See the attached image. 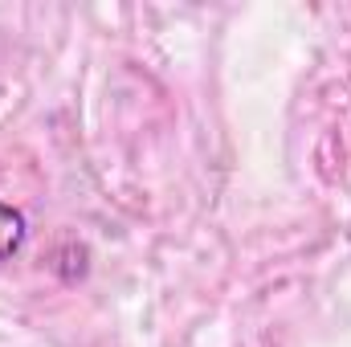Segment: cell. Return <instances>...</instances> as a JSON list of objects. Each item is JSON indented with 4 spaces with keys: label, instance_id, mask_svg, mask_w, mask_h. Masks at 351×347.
<instances>
[{
    "label": "cell",
    "instance_id": "1",
    "mask_svg": "<svg viewBox=\"0 0 351 347\" xmlns=\"http://www.w3.org/2000/svg\"><path fill=\"white\" fill-rule=\"evenodd\" d=\"M25 237H29V221H25V213L0 200V261L16 258L21 246H25Z\"/></svg>",
    "mask_w": 351,
    "mask_h": 347
}]
</instances>
